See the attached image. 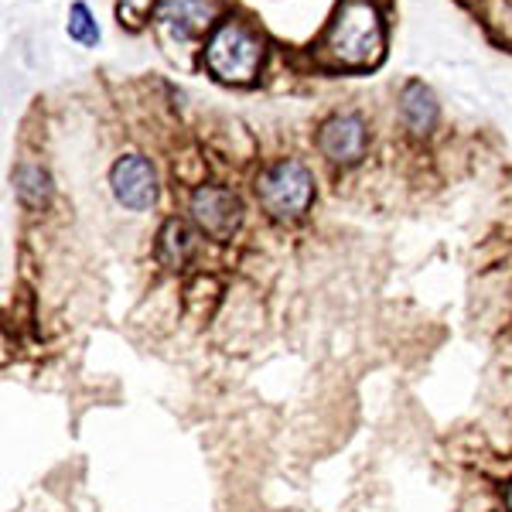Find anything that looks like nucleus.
<instances>
[{
  "label": "nucleus",
  "instance_id": "nucleus-1",
  "mask_svg": "<svg viewBox=\"0 0 512 512\" xmlns=\"http://www.w3.org/2000/svg\"><path fill=\"white\" fill-rule=\"evenodd\" d=\"M386 52V24L373 0H342L318 55L335 69H373Z\"/></svg>",
  "mask_w": 512,
  "mask_h": 512
},
{
  "label": "nucleus",
  "instance_id": "nucleus-2",
  "mask_svg": "<svg viewBox=\"0 0 512 512\" xmlns=\"http://www.w3.org/2000/svg\"><path fill=\"white\" fill-rule=\"evenodd\" d=\"M263 38L243 18H222L205 41V69L226 86H250L263 69Z\"/></svg>",
  "mask_w": 512,
  "mask_h": 512
},
{
  "label": "nucleus",
  "instance_id": "nucleus-3",
  "mask_svg": "<svg viewBox=\"0 0 512 512\" xmlns=\"http://www.w3.org/2000/svg\"><path fill=\"white\" fill-rule=\"evenodd\" d=\"M256 198L280 222H294L315 202V175L304 161L280 158L256 175Z\"/></svg>",
  "mask_w": 512,
  "mask_h": 512
},
{
  "label": "nucleus",
  "instance_id": "nucleus-4",
  "mask_svg": "<svg viewBox=\"0 0 512 512\" xmlns=\"http://www.w3.org/2000/svg\"><path fill=\"white\" fill-rule=\"evenodd\" d=\"M188 216H192L198 233L216 239V243H226L243 226V198L233 188L198 185L188 198Z\"/></svg>",
  "mask_w": 512,
  "mask_h": 512
},
{
  "label": "nucleus",
  "instance_id": "nucleus-5",
  "mask_svg": "<svg viewBox=\"0 0 512 512\" xmlns=\"http://www.w3.org/2000/svg\"><path fill=\"white\" fill-rule=\"evenodd\" d=\"M154 21L171 41L188 45L219 24V0H158Z\"/></svg>",
  "mask_w": 512,
  "mask_h": 512
},
{
  "label": "nucleus",
  "instance_id": "nucleus-6",
  "mask_svg": "<svg viewBox=\"0 0 512 512\" xmlns=\"http://www.w3.org/2000/svg\"><path fill=\"white\" fill-rule=\"evenodd\" d=\"M113 198L130 212H147L158 202V171L144 154H123L110 168Z\"/></svg>",
  "mask_w": 512,
  "mask_h": 512
},
{
  "label": "nucleus",
  "instance_id": "nucleus-7",
  "mask_svg": "<svg viewBox=\"0 0 512 512\" xmlns=\"http://www.w3.org/2000/svg\"><path fill=\"white\" fill-rule=\"evenodd\" d=\"M366 144L369 127L359 113H335L318 130V151L332 164H355L366 154Z\"/></svg>",
  "mask_w": 512,
  "mask_h": 512
},
{
  "label": "nucleus",
  "instance_id": "nucleus-8",
  "mask_svg": "<svg viewBox=\"0 0 512 512\" xmlns=\"http://www.w3.org/2000/svg\"><path fill=\"white\" fill-rule=\"evenodd\" d=\"M437 117H441V106H437V96L431 86H424L420 79H410L407 86L400 89V120L403 127L414 137H427L437 127Z\"/></svg>",
  "mask_w": 512,
  "mask_h": 512
},
{
  "label": "nucleus",
  "instance_id": "nucleus-9",
  "mask_svg": "<svg viewBox=\"0 0 512 512\" xmlns=\"http://www.w3.org/2000/svg\"><path fill=\"white\" fill-rule=\"evenodd\" d=\"M195 256V229L185 219L171 216L158 229V260L168 270H181Z\"/></svg>",
  "mask_w": 512,
  "mask_h": 512
},
{
  "label": "nucleus",
  "instance_id": "nucleus-10",
  "mask_svg": "<svg viewBox=\"0 0 512 512\" xmlns=\"http://www.w3.org/2000/svg\"><path fill=\"white\" fill-rule=\"evenodd\" d=\"M14 195L24 209H45L52 198V178L41 164H18L14 171Z\"/></svg>",
  "mask_w": 512,
  "mask_h": 512
},
{
  "label": "nucleus",
  "instance_id": "nucleus-11",
  "mask_svg": "<svg viewBox=\"0 0 512 512\" xmlns=\"http://www.w3.org/2000/svg\"><path fill=\"white\" fill-rule=\"evenodd\" d=\"M65 35H69L76 45L82 48H96L99 38H103V31H99V21L96 14L89 11L86 0H72L69 7V21H65Z\"/></svg>",
  "mask_w": 512,
  "mask_h": 512
},
{
  "label": "nucleus",
  "instance_id": "nucleus-12",
  "mask_svg": "<svg viewBox=\"0 0 512 512\" xmlns=\"http://www.w3.org/2000/svg\"><path fill=\"white\" fill-rule=\"evenodd\" d=\"M154 7H158V0H117L120 21H127L130 28H140L154 14Z\"/></svg>",
  "mask_w": 512,
  "mask_h": 512
},
{
  "label": "nucleus",
  "instance_id": "nucleus-13",
  "mask_svg": "<svg viewBox=\"0 0 512 512\" xmlns=\"http://www.w3.org/2000/svg\"><path fill=\"white\" fill-rule=\"evenodd\" d=\"M506 509L512 512V482L506 485Z\"/></svg>",
  "mask_w": 512,
  "mask_h": 512
}]
</instances>
